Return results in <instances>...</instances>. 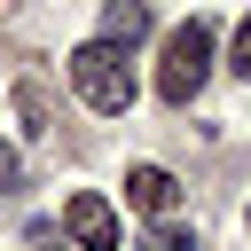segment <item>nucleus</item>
I'll return each mask as SVG.
<instances>
[{
    "label": "nucleus",
    "mask_w": 251,
    "mask_h": 251,
    "mask_svg": "<svg viewBox=\"0 0 251 251\" xmlns=\"http://www.w3.org/2000/svg\"><path fill=\"white\" fill-rule=\"evenodd\" d=\"M16 180H24V157H16L8 141H0V196H16Z\"/></svg>",
    "instance_id": "nucleus-8"
},
{
    "label": "nucleus",
    "mask_w": 251,
    "mask_h": 251,
    "mask_svg": "<svg viewBox=\"0 0 251 251\" xmlns=\"http://www.w3.org/2000/svg\"><path fill=\"white\" fill-rule=\"evenodd\" d=\"M126 204H133L141 220H165V212L180 204V180H173L165 165H133V173H126Z\"/></svg>",
    "instance_id": "nucleus-4"
},
{
    "label": "nucleus",
    "mask_w": 251,
    "mask_h": 251,
    "mask_svg": "<svg viewBox=\"0 0 251 251\" xmlns=\"http://www.w3.org/2000/svg\"><path fill=\"white\" fill-rule=\"evenodd\" d=\"M133 251H196V227H180V220L165 212V220H157V227H149V235H141Z\"/></svg>",
    "instance_id": "nucleus-6"
},
{
    "label": "nucleus",
    "mask_w": 251,
    "mask_h": 251,
    "mask_svg": "<svg viewBox=\"0 0 251 251\" xmlns=\"http://www.w3.org/2000/svg\"><path fill=\"white\" fill-rule=\"evenodd\" d=\"M102 39H118V47L149 39V8H141V0H110V8H102Z\"/></svg>",
    "instance_id": "nucleus-5"
},
{
    "label": "nucleus",
    "mask_w": 251,
    "mask_h": 251,
    "mask_svg": "<svg viewBox=\"0 0 251 251\" xmlns=\"http://www.w3.org/2000/svg\"><path fill=\"white\" fill-rule=\"evenodd\" d=\"M63 227H71L78 251H118V212H110V196H94V188H78V196L63 204Z\"/></svg>",
    "instance_id": "nucleus-3"
},
{
    "label": "nucleus",
    "mask_w": 251,
    "mask_h": 251,
    "mask_svg": "<svg viewBox=\"0 0 251 251\" xmlns=\"http://www.w3.org/2000/svg\"><path fill=\"white\" fill-rule=\"evenodd\" d=\"M227 71H235V78H251V16L235 24V55H227Z\"/></svg>",
    "instance_id": "nucleus-7"
},
{
    "label": "nucleus",
    "mask_w": 251,
    "mask_h": 251,
    "mask_svg": "<svg viewBox=\"0 0 251 251\" xmlns=\"http://www.w3.org/2000/svg\"><path fill=\"white\" fill-rule=\"evenodd\" d=\"M212 78V24L204 16H188L180 31H165V63H157V94L180 110V102H196V86Z\"/></svg>",
    "instance_id": "nucleus-2"
},
{
    "label": "nucleus",
    "mask_w": 251,
    "mask_h": 251,
    "mask_svg": "<svg viewBox=\"0 0 251 251\" xmlns=\"http://www.w3.org/2000/svg\"><path fill=\"white\" fill-rule=\"evenodd\" d=\"M71 86H78V102L102 110V118L133 110V63H126V47H118V39H86V47H71Z\"/></svg>",
    "instance_id": "nucleus-1"
}]
</instances>
